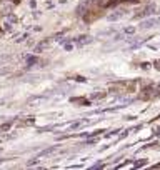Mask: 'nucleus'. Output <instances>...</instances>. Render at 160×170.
Instances as JSON below:
<instances>
[{"instance_id":"1","label":"nucleus","mask_w":160,"mask_h":170,"mask_svg":"<svg viewBox=\"0 0 160 170\" xmlns=\"http://www.w3.org/2000/svg\"><path fill=\"white\" fill-rule=\"evenodd\" d=\"M90 3H92V0H82V3L77 7V14H79V15H83L88 8H90Z\"/></svg>"},{"instance_id":"8","label":"nucleus","mask_w":160,"mask_h":170,"mask_svg":"<svg viewBox=\"0 0 160 170\" xmlns=\"http://www.w3.org/2000/svg\"><path fill=\"white\" fill-rule=\"evenodd\" d=\"M144 163H145V160H140V162H137V163H135V167H142Z\"/></svg>"},{"instance_id":"5","label":"nucleus","mask_w":160,"mask_h":170,"mask_svg":"<svg viewBox=\"0 0 160 170\" xmlns=\"http://www.w3.org/2000/svg\"><path fill=\"white\" fill-rule=\"evenodd\" d=\"M8 129H10V124H5V125L0 127V130H8Z\"/></svg>"},{"instance_id":"4","label":"nucleus","mask_w":160,"mask_h":170,"mask_svg":"<svg viewBox=\"0 0 160 170\" xmlns=\"http://www.w3.org/2000/svg\"><path fill=\"white\" fill-rule=\"evenodd\" d=\"M32 124H33V118H27V120H25V122H22L20 125H32Z\"/></svg>"},{"instance_id":"2","label":"nucleus","mask_w":160,"mask_h":170,"mask_svg":"<svg viewBox=\"0 0 160 170\" xmlns=\"http://www.w3.org/2000/svg\"><path fill=\"white\" fill-rule=\"evenodd\" d=\"M153 5H148V7L147 8H144V10H142V12H140V14H137V18H138V17H145V15H150V12H153Z\"/></svg>"},{"instance_id":"7","label":"nucleus","mask_w":160,"mask_h":170,"mask_svg":"<svg viewBox=\"0 0 160 170\" xmlns=\"http://www.w3.org/2000/svg\"><path fill=\"white\" fill-rule=\"evenodd\" d=\"M153 65H155V69H157V70H160V60H155Z\"/></svg>"},{"instance_id":"6","label":"nucleus","mask_w":160,"mask_h":170,"mask_svg":"<svg viewBox=\"0 0 160 170\" xmlns=\"http://www.w3.org/2000/svg\"><path fill=\"white\" fill-rule=\"evenodd\" d=\"M155 23V20H150V22H145L144 23V27H150V25H153Z\"/></svg>"},{"instance_id":"9","label":"nucleus","mask_w":160,"mask_h":170,"mask_svg":"<svg viewBox=\"0 0 160 170\" xmlns=\"http://www.w3.org/2000/svg\"><path fill=\"white\" fill-rule=\"evenodd\" d=\"M12 2H14V3H18V0H12Z\"/></svg>"},{"instance_id":"3","label":"nucleus","mask_w":160,"mask_h":170,"mask_svg":"<svg viewBox=\"0 0 160 170\" xmlns=\"http://www.w3.org/2000/svg\"><path fill=\"white\" fill-rule=\"evenodd\" d=\"M70 102H72V103H79V105H87V103H88L85 99H72Z\"/></svg>"}]
</instances>
